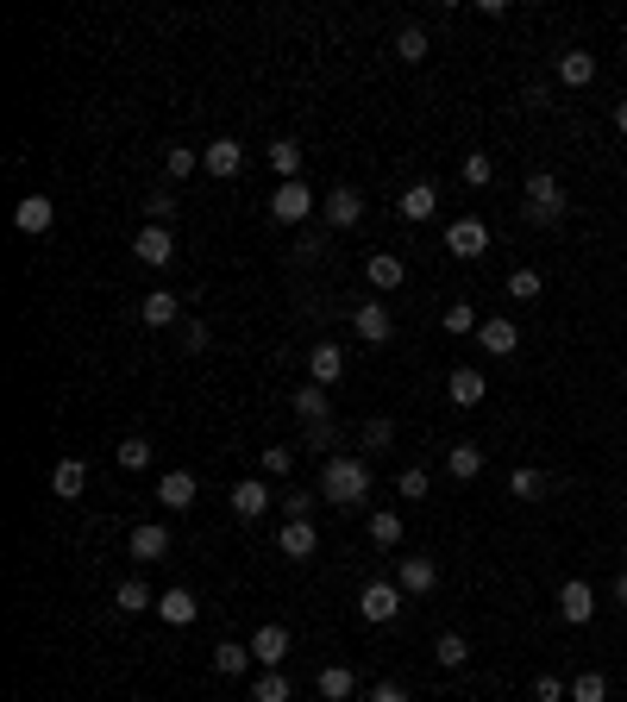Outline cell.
Returning <instances> with one entry per match:
<instances>
[{
  "mask_svg": "<svg viewBox=\"0 0 627 702\" xmlns=\"http://www.w3.org/2000/svg\"><path fill=\"white\" fill-rule=\"evenodd\" d=\"M264 508H270V489H264V477L232 483V514H239V521H258Z\"/></svg>",
  "mask_w": 627,
  "mask_h": 702,
  "instance_id": "16",
  "label": "cell"
},
{
  "mask_svg": "<svg viewBox=\"0 0 627 702\" xmlns=\"http://www.w3.org/2000/svg\"><path fill=\"white\" fill-rule=\"evenodd\" d=\"M352 326H358V339H364V345H383L389 333H396V320H389V308H383V301H358Z\"/></svg>",
  "mask_w": 627,
  "mask_h": 702,
  "instance_id": "11",
  "label": "cell"
},
{
  "mask_svg": "<svg viewBox=\"0 0 627 702\" xmlns=\"http://www.w3.org/2000/svg\"><path fill=\"white\" fill-rule=\"evenodd\" d=\"M195 170H201V151H182V145H176V151L164 157V176H170V182H182V176H195Z\"/></svg>",
  "mask_w": 627,
  "mask_h": 702,
  "instance_id": "42",
  "label": "cell"
},
{
  "mask_svg": "<svg viewBox=\"0 0 627 702\" xmlns=\"http://www.w3.org/2000/svg\"><path fill=\"white\" fill-rule=\"evenodd\" d=\"M477 339H483V351H490V358H508V351L521 345V333H515V320H502V314H490L477 326Z\"/></svg>",
  "mask_w": 627,
  "mask_h": 702,
  "instance_id": "18",
  "label": "cell"
},
{
  "mask_svg": "<svg viewBox=\"0 0 627 702\" xmlns=\"http://www.w3.org/2000/svg\"><path fill=\"white\" fill-rule=\"evenodd\" d=\"M370 540H377V546H402V514L377 508V514H370Z\"/></svg>",
  "mask_w": 627,
  "mask_h": 702,
  "instance_id": "37",
  "label": "cell"
},
{
  "mask_svg": "<svg viewBox=\"0 0 627 702\" xmlns=\"http://www.w3.org/2000/svg\"><path fill=\"white\" fill-rule=\"evenodd\" d=\"M446 471H452L458 483H471V477L483 471V446H471V439H458V446L446 452Z\"/></svg>",
  "mask_w": 627,
  "mask_h": 702,
  "instance_id": "29",
  "label": "cell"
},
{
  "mask_svg": "<svg viewBox=\"0 0 627 702\" xmlns=\"http://www.w3.org/2000/svg\"><path fill=\"white\" fill-rule=\"evenodd\" d=\"M320 496L333 508H358L370 496V464L364 458H333L327 471H320Z\"/></svg>",
  "mask_w": 627,
  "mask_h": 702,
  "instance_id": "1",
  "label": "cell"
},
{
  "mask_svg": "<svg viewBox=\"0 0 627 702\" xmlns=\"http://www.w3.org/2000/svg\"><path fill=\"white\" fill-rule=\"evenodd\" d=\"M113 608H120V615H145V608H157V596L145 590V577H132V583L113 590Z\"/></svg>",
  "mask_w": 627,
  "mask_h": 702,
  "instance_id": "31",
  "label": "cell"
},
{
  "mask_svg": "<svg viewBox=\"0 0 627 702\" xmlns=\"http://www.w3.org/2000/svg\"><path fill=\"white\" fill-rule=\"evenodd\" d=\"M195 496H201V489H195L189 471H164V477H157V502H164V508H195Z\"/></svg>",
  "mask_w": 627,
  "mask_h": 702,
  "instance_id": "20",
  "label": "cell"
},
{
  "mask_svg": "<svg viewBox=\"0 0 627 702\" xmlns=\"http://www.w3.org/2000/svg\"><path fill=\"white\" fill-rule=\"evenodd\" d=\"M245 646H251V659H258L264 671H283V665H289V627H283V621H264Z\"/></svg>",
  "mask_w": 627,
  "mask_h": 702,
  "instance_id": "5",
  "label": "cell"
},
{
  "mask_svg": "<svg viewBox=\"0 0 627 702\" xmlns=\"http://www.w3.org/2000/svg\"><path fill=\"white\" fill-rule=\"evenodd\" d=\"M389 439H396V420H383V414H377V420H364V446H370V452H383Z\"/></svg>",
  "mask_w": 627,
  "mask_h": 702,
  "instance_id": "46",
  "label": "cell"
},
{
  "mask_svg": "<svg viewBox=\"0 0 627 702\" xmlns=\"http://www.w3.org/2000/svg\"><path fill=\"white\" fill-rule=\"evenodd\" d=\"M427 51H433L427 26H402V32H396V57H402V63H421Z\"/></svg>",
  "mask_w": 627,
  "mask_h": 702,
  "instance_id": "33",
  "label": "cell"
},
{
  "mask_svg": "<svg viewBox=\"0 0 627 702\" xmlns=\"http://www.w3.org/2000/svg\"><path fill=\"white\" fill-rule=\"evenodd\" d=\"M301 446H333V420H320V427H301Z\"/></svg>",
  "mask_w": 627,
  "mask_h": 702,
  "instance_id": "51",
  "label": "cell"
},
{
  "mask_svg": "<svg viewBox=\"0 0 627 702\" xmlns=\"http://www.w3.org/2000/svg\"><path fill=\"white\" fill-rule=\"evenodd\" d=\"M289 464H295V452H289V446H270V452L258 458V471H264V477H289Z\"/></svg>",
  "mask_w": 627,
  "mask_h": 702,
  "instance_id": "47",
  "label": "cell"
},
{
  "mask_svg": "<svg viewBox=\"0 0 627 702\" xmlns=\"http://www.w3.org/2000/svg\"><path fill=\"white\" fill-rule=\"evenodd\" d=\"M446 251H452V257H483V251H490V226L471 220V214L452 220V226H446Z\"/></svg>",
  "mask_w": 627,
  "mask_h": 702,
  "instance_id": "7",
  "label": "cell"
},
{
  "mask_svg": "<svg viewBox=\"0 0 627 702\" xmlns=\"http://www.w3.org/2000/svg\"><path fill=\"white\" fill-rule=\"evenodd\" d=\"M396 489H402V502H421V496H427V489H433V477L421 471V464H408V471L396 477Z\"/></svg>",
  "mask_w": 627,
  "mask_h": 702,
  "instance_id": "40",
  "label": "cell"
},
{
  "mask_svg": "<svg viewBox=\"0 0 627 702\" xmlns=\"http://www.w3.org/2000/svg\"><path fill=\"white\" fill-rule=\"evenodd\" d=\"M308 377H314L320 389H333V383L345 377V351H339V345H314V351H308Z\"/></svg>",
  "mask_w": 627,
  "mask_h": 702,
  "instance_id": "19",
  "label": "cell"
},
{
  "mask_svg": "<svg viewBox=\"0 0 627 702\" xmlns=\"http://www.w3.org/2000/svg\"><path fill=\"white\" fill-rule=\"evenodd\" d=\"M51 489H57V496H63V502H76V496H88V464H82V458H63V464H57V471H51Z\"/></svg>",
  "mask_w": 627,
  "mask_h": 702,
  "instance_id": "26",
  "label": "cell"
},
{
  "mask_svg": "<svg viewBox=\"0 0 627 702\" xmlns=\"http://www.w3.org/2000/svg\"><path fill=\"white\" fill-rule=\"evenodd\" d=\"M251 702H289V677L283 671H258L251 677Z\"/></svg>",
  "mask_w": 627,
  "mask_h": 702,
  "instance_id": "36",
  "label": "cell"
},
{
  "mask_svg": "<svg viewBox=\"0 0 627 702\" xmlns=\"http://www.w3.org/2000/svg\"><path fill=\"white\" fill-rule=\"evenodd\" d=\"M314 684H320V696H327V702H352V696H358V677H352V665H320V677H314Z\"/></svg>",
  "mask_w": 627,
  "mask_h": 702,
  "instance_id": "25",
  "label": "cell"
},
{
  "mask_svg": "<svg viewBox=\"0 0 627 702\" xmlns=\"http://www.w3.org/2000/svg\"><path fill=\"white\" fill-rule=\"evenodd\" d=\"M132 251H138V264H145V270H164L176 257V239H170V226H138Z\"/></svg>",
  "mask_w": 627,
  "mask_h": 702,
  "instance_id": "8",
  "label": "cell"
},
{
  "mask_svg": "<svg viewBox=\"0 0 627 702\" xmlns=\"http://www.w3.org/2000/svg\"><path fill=\"white\" fill-rule=\"evenodd\" d=\"M51 220H57L51 195H26V201L13 207V226H19V232H32V239H38V232H51Z\"/></svg>",
  "mask_w": 627,
  "mask_h": 702,
  "instance_id": "13",
  "label": "cell"
},
{
  "mask_svg": "<svg viewBox=\"0 0 627 702\" xmlns=\"http://www.w3.org/2000/svg\"><path fill=\"white\" fill-rule=\"evenodd\" d=\"M396 583H402V590H408V596H427V590H433V583H439V565H433V558H421V552H414V558H402V571H396Z\"/></svg>",
  "mask_w": 627,
  "mask_h": 702,
  "instance_id": "21",
  "label": "cell"
},
{
  "mask_svg": "<svg viewBox=\"0 0 627 702\" xmlns=\"http://www.w3.org/2000/svg\"><path fill=\"white\" fill-rule=\"evenodd\" d=\"M289 408L301 414V427H320V420H333V402H327V389H320V383L295 389V395H289Z\"/></svg>",
  "mask_w": 627,
  "mask_h": 702,
  "instance_id": "17",
  "label": "cell"
},
{
  "mask_svg": "<svg viewBox=\"0 0 627 702\" xmlns=\"http://www.w3.org/2000/svg\"><path fill=\"white\" fill-rule=\"evenodd\" d=\"M464 182H471V189L496 182V163H490V151H471V157H464Z\"/></svg>",
  "mask_w": 627,
  "mask_h": 702,
  "instance_id": "41",
  "label": "cell"
},
{
  "mask_svg": "<svg viewBox=\"0 0 627 702\" xmlns=\"http://www.w3.org/2000/svg\"><path fill=\"white\" fill-rule=\"evenodd\" d=\"M483 389H490V383H483V370H471V364H458V370H452V383H446V395H452L458 408H477V402H483Z\"/></svg>",
  "mask_w": 627,
  "mask_h": 702,
  "instance_id": "24",
  "label": "cell"
},
{
  "mask_svg": "<svg viewBox=\"0 0 627 702\" xmlns=\"http://www.w3.org/2000/svg\"><path fill=\"white\" fill-rule=\"evenodd\" d=\"M559 82H565V88H590V82H596V57H590V51H565V57H559Z\"/></svg>",
  "mask_w": 627,
  "mask_h": 702,
  "instance_id": "28",
  "label": "cell"
},
{
  "mask_svg": "<svg viewBox=\"0 0 627 702\" xmlns=\"http://www.w3.org/2000/svg\"><path fill=\"white\" fill-rule=\"evenodd\" d=\"M615 126H621V132H627V101H621V107H615Z\"/></svg>",
  "mask_w": 627,
  "mask_h": 702,
  "instance_id": "54",
  "label": "cell"
},
{
  "mask_svg": "<svg viewBox=\"0 0 627 702\" xmlns=\"http://www.w3.org/2000/svg\"><path fill=\"white\" fill-rule=\"evenodd\" d=\"M370 702H408V690L402 684H377V690H370Z\"/></svg>",
  "mask_w": 627,
  "mask_h": 702,
  "instance_id": "52",
  "label": "cell"
},
{
  "mask_svg": "<svg viewBox=\"0 0 627 702\" xmlns=\"http://www.w3.org/2000/svg\"><path fill=\"white\" fill-rule=\"evenodd\" d=\"M276 546H283L295 565H301V558L320 552V533H314V521H283V540H276Z\"/></svg>",
  "mask_w": 627,
  "mask_h": 702,
  "instance_id": "23",
  "label": "cell"
},
{
  "mask_svg": "<svg viewBox=\"0 0 627 702\" xmlns=\"http://www.w3.org/2000/svg\"><path fill=\"white\" fill-rule=\"evenodd\" d=\"M396 207H402V220L421 226V220H433V214H439V189H433V182H408Z\"/></svg>",
  "mask_w": 627,
  "mask_h": 702,
  "instance_id": "14",
  "label": "cell"
},
{
  "mask_svg": "<svg viewBox=\"0 0 627 702\" xmlns=\"http://www.w3.org/2000/svg\"><path fill=\"white\" fill-rule=\"evenodd\" d=\"M521 214L533 226H559L565 220V189H559V176L540 170V176H527V201H521Z\"/></svg>",
  "mask_w": 627,
  "mask_h": 702,
  "instance_id": "2",
  "label": "cell"
},
{
  "mask_svg": "<svg viewBox=\"0 0 627 702\" xmlns=\"http://www.w3.org/2000/svg\"><path fill=\"white\" fill-rule=\"evenodd\" d=\"M571 696V684H565V677H552V671H540V677H533V702H565Z\"/></svg>",
  "mask_w": 627,
  "mask_h": 702,
  "instance_id": "43",
  "label": "cell"
},
{
  "mask_svg": "<svg viewBox=\"0 0 627 702\" xmlns=\"http://www.w3.org/2000/svg\"><path fill=\"white\" fill-rule=\"evenodd\" d=\"M433 652H439V665H446V671H458L464 659H471V640H464V634H439Z\"/></svg>",
  "mask_w": 627,
  "mask_h": 702,
  "instance_id": "38",
  "label": "cell"
},
{
  "mask_svg": "<svg viewBox=\"0 0 627 702\" xmlns=\"http://www.w3.org/2000/svg\"><path fill=\"white\" fill-rule=\"evenodd\" d=\"M201 170H207V176H226V182H232V176L245 170V151H239V138H214V145L201 151Z\"/></svg>",
  "mask_w": 627,
  "mask_h": 702,
  "instance_id": "10",
  "label": "cell"
},
{
  "mask_svg": "<svg viewBox=\"0 0 627 702\" xmlns=\"http://www.w3.org/2000/svg\"><path fill=\"white\" fill-rule=\"evenodd\" d=\"M157 615H164L170 627H189V621L201 615V602H195L189 590H164V596H157Z\"/></svg>",
  "mask_w": 627,
  "mask_h": 702,
  "instance_id": "27",
  "label": "cell"
},
{
  "mask_svg": "<svg viewBox=\"0 0 627 702\" xmlns=\"http://www.w3.org/2000/svg\"><path fill=\"white\" fill-rule=\"evenodd\" d=\"M320 214H327L333 232H352V226L364 220V195H358V189H333L327 201H320Z\"/></svg>",
  "mask_w": 627,
  "mask_h": 702,
  "instance_id": "9",
  "label": "cell"
},
{
  "mask_svg": "<svg viewBox=\"0 0 627 702\" xmlns=\"http://www.w3.org/2000/svg\"><path fill=\"white\" fill-rule=\"evenodd\" d=\"M508 489H515V496H540L546 477H540V471H515V477H508Z\"/></svg>",
  "mask_w": 627,
  "mask_h": 702,
  "instance_id": "48",
  "label": "cell"
},
{
  "mask_svg": "<svg viewBox=\"0 0 627 702\" xmlns=\"http://www.w3.org/2000/svg\"><path fill=\"white\" fill-rule=\"evenodd\" d=\"M283 508H289V521H308V508H314V496H308V489H289V496H283Z\"/></svg>",
  "mask_w": 627,
  "mask_h": 702,
  "instance_id": "50",
  "label": "cell"
},
{
  "mask_svg": "<svg viewBox=\"0 0 627 702\" xmlns=\"http://www.w3.org/2000/svg\"><path fill=\"white\" fill-rule=\"evenodd\" d=\"M145 214H151V226H170L176 195H170V189H151V195H145Z\"/></svg>",
  "mask_w": 627,
  "mask_h": 702,
  "instance_id": "44",
  "label": "cell"
},
{
  "mask_svg": "<svg viewBox=\"0 0 627 702\" xmlns=\"http://www.w3.org/2000/svg\"><path fill=\"white\" fill-rule=\"evenodd\" d=\"M132 558H138V565H151V558H170V527L138 521V527H132Z\"/></svg>",
  "mask_w": 627,
  "mask_h": 702,
  "instance_id": "12",
  "label": "cell"
},
{
  "mask_svg": "<svg viewBox=\"0 0 627 702\" xmlns=\"http://www.w3.org/2000/svg\"><path fill=\"white\" fill-rule=\"evenodd\" d=\"M113 458H120V471H145V464H151V446H145V439H120V452H113Z\"/></svg>",
  "mask_w": 627,
  "mask_h": 702,
  "instance_id": "39",
  "label": "cell"
},
{
  "mask_svg": "<svg viewBox=\"0 0 627 702\" xmlns=\"http://www.w3.org/2000/svg\"><path fill=\"white\" fill-rule=\"evenodd\" d=\"M308 214H314V189H308V182H276V195H270V220L301 226Z\"/></svg>",
  "mask_w": 627,
  "mask_h": 702,
  "instance_id": "4",
  "label": "cell"
},
{
  "mask_svg": "<svg viewBox=\"0 0 627 702\" xmlns=\"http://www.w3.org/2000/svg\"><path fill=\"white\" fill-rule=\"evenodd\" d=\"M270 170L283 182H301V145H295V138H276V145H270Z\"/></svg>",
  "mask_w": 627,
  "mask_h": 702,
  "instance_id": "32",
  "label": "cell"
},
{
  "mask_svg": "<svg viewBox=\"0 0 627 702\" xmlns=\"http://www.w3.org/2000/svg\"><path fill=\"white\" fill-rule=\"evenodd\" d=\"M590 615H596V590L584 577H571V583H559V621H571V627H590Z\"/></svg>",
  "mask_w": 627,
  "mask_h": 702,
  "instance_id": "6",
  "label": "cell"
},
{
  "mask_svg": "<svg viewBox=\"0 0 627 702\" xmlns=\"http://www.w3.org/2000/svg\"><path fill=\"white\" fill-rule=\"evenodd\" d=\"M508 295H515V301H540V270H515V276H508Z\"/></svg>",
  "mask_w": 627,
  "mask_h": 702,
  "instance_id": "45",
  "label": "cell"
},
{
  "mask_svg": "<svg viewBox=\"0 0 627 702\" xmlns=\"http://www.w3.org/2000/svg\"><path fill=\"white\" fill-rule=\"evenodd\" d=\"M615 602H621V608H627V571H621V577H615Z\"/></svg>",
  "mask_w": 627,
  "mask_h": 702,
  "instance_id": "53",
  "label": "cell"
},
{
  "mask_svg": "<svg viewBox=\"0 0 627 702\" xmlns=\"http://www.w3.org/2000/svg\"><path fill=\"white\" fill-rule=\"evenodd\" d=\"M214 671H220V677H245V671H251V646L220 640V646H214Z\"/></svg>",
  "mask_w": 627,
  "mask_h": 702,
  "instance_id": "30",
  "label": "cell"
},
{
  "mask_svg": "<svg viewBox=\"0 0 627 702\" xmlns=\"http://www.w3.org/2000/svg\"><path fill=\"white\" fill-rule=\"evenodd\" d=\"M439 326H446V333H452V339H464V333H477V326H483V320H477V308H471V301H452V308H446V314H439Z\"/></svg>",
  "mask_w": 627,
  "mask_h": 702,
  "instance_id": "34",
  "label": "cell"
},
{
  "mask_svg": "<svg viewBox=\"0 0 627 702\" xmlns=\"http://www.w3.org/2000/svg\"><path fill=\"white\" fill-rule=\"evenodd\" d=\"M138 320H145V326H176V320H182V295L151 289L145 301H138Z\"/></svg>",
  "mask_w": 627,
  "mask_h": 702,
  "instance_id": "15",
  "label": "cell"
},
{
  "mask_svg": "<svg viewBox=\"0 0 627 702\" xmlns=\"http://www.w3.org/2000/svg\"><path fill=\"white\" fill-rule=\"evenodd\" d=\"M182 345H189V351H207V345H214V333H207V320H189V326H182Z\"/></svg>",
  "mask_w": 627,
  "mask_h": 702,
  "instance_id": "49",
  "label": "cell"
},
{
  "mask_svg": "<svg viewBox=\"0 0 627 702\" xmlns=\"http://www.w3.org/2000/svg\"><path fill=\"white\" fill-rule=\"evenodd\" d=\"M571 702H609V677H602V671H577L571 677Z\"/></svg>",
  "mask_w": 627,
  "mask_h": 702,
  "instance_id": "35",
  "label": "cell"
},
{
  "mask_svg": "<svg viewBox=\"0 0 627 702\" xmlns=\"http://www.w3.org/2000/svg\"><path fill=\"white\" fill-rule=\"evenodd\" d=\"M402 596H408L402 583H383V577H377V583H364V590H358V615L383 627V621H396V615H402Z\"/></svg>",
  "mask_w": 627,
  "mask_h": 702,
  "instance_id": "3",
  "label": "cell"
},
{
  "mask_svg": "<svg viewBox=\"0 0 627 702\" xmlns=\"http://www.w3.org/2000/svg\"><path fill=\"white\" fill-rule=\"evenodd\" d=\"M364 276H370V283H377V289L389 295V289H402V283H408V264H402L396 251H377V257L364 264Z\"/></svg>",
  "mask_w": 627,
  "mask_h": 702,
  "instance_id": "22",
  "label": "cell"
}]
</instances>
